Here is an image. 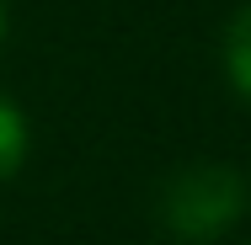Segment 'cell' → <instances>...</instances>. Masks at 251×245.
<instances>
[{
  "label": "cell",
  "instance_id": "cell-2",
  "mask_svg": "<svg viewBox=\"0 0 251 245\" xmlns=\"http://www.w3.org/2000/svg\"><path fill=\"white\" fill-rule=\"evenodd\" d=\"M225 75L251 101V5H241L230 16V27H225Z\"/></svg>",
  "mask_w": 251,
  "mask_h": 245
},
{
  "label": "cell",
  "instance_id": "cell-1",
  "mask_svg": "<svg viewBox=\"0 0 251 245\" xmlns=\"http://www.w3.org/2000/svg\"><path fill=\"white\" fill-rule=\"evenodd\" d=\"M155 213H160V229L176 235V240H198V245L219 240V235H230V229L241 224V213H246V181H241V171L214 165V160L182 165V171L160 187Z\"/></svg>",
  "mask_w": 251,
  "mask_h": 245
},
{
  "label": "cell",
  "instance_id": "cell-4",
  "mask_svg": "<svg viewBox=\"0 0 251 245\" xmlns=\"http://www.w3.org/2000/svg\"><path fill=\"white\" fill-rule=\"evenodd\" d=\"M0 38H5V0H0Z\"/></svg>",
  "mask_w": 251,
  "mask_h": 245
},
{
  "label": "cell",
  "instance_id": "cell-3",
  "mask_svg": "<svg viewBox=\"0 0 251 245\" xmlns=\"http://www.w3.org/2000/svg\"><path fill=\"white\" fill-rule=\"evenodd\" d=\"M27 160V117L16 101L0 96V181H11Z\"/></svg>",
  "mask_w": 251,
  "mask_h": 245
}]
</instances>
